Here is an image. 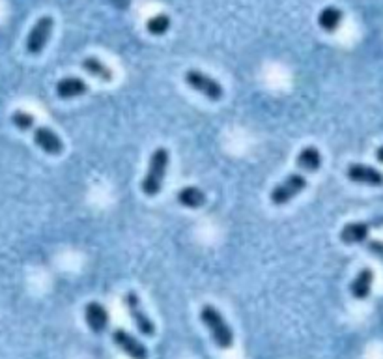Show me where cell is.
<instances>
[{
  "mask_svg": "<svg viewBox=\"0 0 383 359\" xmlns=\"http://www.w3.org/2000/svg\"><path fill=\"white\" fill-rule=\"evenodd\" d=\"M200 320L210 330L215 345L219 346V348H230L234 345V333L230 330V325L226 324L223 314L213 305H204L200 309Z\"/></svg>",
  "mask_w": 383,
  "mask_h": 359,
  "instance_id": "obj_1",
  "label": "cell"
},
{
  "mask_svg": "<svg viewBox=\"0 0 383 359\" xmlns=\"http://www.w3.org/2000/svg\"><path fill=\"white\" fill-rule=\"evenodd\" d=\"M169 150L164 148H158L153 150L150 158V166L148 173L143 180V191L148 197H156L161 191L164 182V174H166V166H169Z\"/></svg>",
  "mask_w": 383,
  "mask_h": 359,
  "instance_id": "obj_2",
  "label": "cell"
},
{
  "mask_svg": "<svg viewBox=\"0 0 383 359\" xmlns=\"http://www.w3.org/2000/svg\"><path fill=\"white\" fill-rule=\"evenodd\" d=\"M305 187H307V178L303 174H288V178L284 182H281L279 186L273 187L269 199H271L275 206H284L286 202H290L294 197L301 193Z\"/></svg>",
  "mask_w": 383,
  "mask_h": 359,
  "instance_id": "obj_3",
  "label": "cell"
},
{
  "mask_svg": "<svg viewBox=\"0 0 383 359\" xmlns=\"http://www.w3.org/2000/svg\"><path fill=\"white\" fill-rule=\"evenodd\" d=\"M185 83L189 84L193 90L200 92L202 96H206L212 101H219L221 97L225 96V90L221 86L215 79H212L210 75H206L199 69H189L185 71Z\"/></svg>",
  "mask_w": 383,
  "mask_h": 359,
  "instance_id": "obj_4",
  "label": "cell"
},
{
  "mask_svg": "<svg viewBox=\"0 0 383 359\" xmlns=\"http://www.w3.org/2000/svg\"><path fill=\"white\" fill-rule=\"evenodd\" d=\"M123 304H125V309L129 312L131 320L137 325L138 332L143 333V335H146V337H151V335L156 333V325H153V322L148 318V314L144 312L137 294H135V292H127V294L123 296Z\"/></svg>",
  "mask_w": 383,
  "mask_h": 359,
  "instance_id": "obj_5",
  "label": "cell"
},
{
  "mask_svg": "<svg viewBox=\"0 0 383 359\" xmlns=\"http://www.w3.org/2000/svg\"><path fill=\"white\" fill-rule=\"evenodd\" d=\"M53 25H55L53 17H49V15L36 21L27 38V51L30 55H40L41 51L45 49L49 38H51V32H53Z\"/></svg>",
  "mask_w": 383,
  "mask_h": 359,
  "instance_id": "obj_6",
  "label": "cell"
},
{
  "mask_svg": "<svg viewBox=\"0 0 383 359\" xmlns=\"http://www.w3.org/2000/svg\"><path fill=\"white\" fill-rule=\"evenodd\" d=\"M112 341H114V345L120 346L131 359H148L146 346H144L138 338L133 337L131 333L125 332V330H116V332L112 333Z\"/></svg>",
  "mask_w": 383,
  "mask_h": 359,
  "instance_id": "obj_7",
  "label": "cell"
},
{
  "mask_svg": "<svg viewBox=\"0 0 383 359\" xmlns=\"http://www.w3.org/2000/svg\"><path fill=\"white\" fill-rule=\"evenodd\" d=\"M346 176H348L351 182L356 184H365V186H383V174L380 171H376L374 166L363 165V163H351L346 171Z\"/></svg>",
  "mask_w": 383,
  "mask_h": 359,
  "instance_id": "obj_8",
  "label": "cell"
},
{
  "mask_svg": "<svg viewBox=\"0 0 383 359\" xmlns=\"http://www.w3.org/2000/svg\"><path fill=\"white\" fill-rule=\"evenodd\" d=\"M34 143L40 146L43 152L49 153V156H58V153H62V150H64L60 137H58L53 129L43 127V125L34 127Z\"/></svg>",
  "mask_w": 383,
  "mask_h": 359,
  "instance_id": "obj_9",
  "label": "cell"
},
{
  "mask_svg": "<svg viewBox=\"0 0 383 359\" xmlns=\"http://www.w3.org/2000/svg\"><path fill=\"white\" fill-rule=\"evenodd\" d=\"M84 318H86V324L94 333H103L109 325V312L97 301H90L84 307Z\"/></svg>",
  "mask_w": 383,
  "mask_h": 359,
  "instance_id": "obj_10",
  "label": "cell"
},
{
  "mask_svg": "<svg viewBox=\"0 0 383 359\" xmlns=\"http://www.w3.org/2000/svg\"><path fill=\"white\" fill-rule=\"evenodd\" d=\"M88 92V84L79 77H64L56 84V96L62 99H73V97L84 96Z\"/></svg>",
  "mask_w": 383,
  "mask_h": 359,
  "instance_id": "obj_11",
  "label": "cell"
},
{
  "mask_svg": "<svg viewBox=\"0 0 383 359\" xmlns=\"http://www.w3.org/2000/svg\"><path fill=\"white\" fill-rule=\"evenodd\" d=\"M372 283H374V271L370 268L361 269L356 279L351 281V286H349L351 296L356 299H367L370 290H372Z\"/></svg>",
  "mask_w": 383,
  "mask_h": 359,
  "instance_id": "obj_12",
  "label": "cell"
},
{
  "mask_svg": "<svg viewBox=\"0 0 383 359\" xmlns=\"http://www.w3.org/2000/svg\"><path fill=\"white\" fill-rule=\"evenodd\" d=\"M369 223H348V225H344L343 232H341V240L348 245H354V243L365 242L369 238Z\"/></svg>",
  "mask_w": 383,
  "mask_h": 359,
  "instance_id": "obj_13",
  "label": "cell"
},
{
  "mask_svg": "<svg viewBox=\"0 0 383 359\" xmlns=\"http://www.w3.org/2000/svg\"><path fill=\"white\" fill-rule=\"evenodd\" d=\"M82 69L86 71V73H90L92 77H96V79H99V81H103V83H110L112 81V71H110L109 66H105V64L99 60V58H96V56H88V58H84L81 62Z\"/></svg>",
  "mask_w": 383,
  "mask_h": 359,
  "instance_id": "obj_14",
  "label": "cell"
},
{
  "mask_svg": "<svg viewBox=\"0 0 383 359\" xmlns=\"http://www.w3.org/2000/svg\"><path fill=\"white\" fill-rule=\"evenodd\" d=\"M176 201H178L182 206L197 210V208H200L206 202V195L200 191L199 187L187 186L180 189L178 195H176Z\"/></svg>",
  "mask_w": 383,
  "mask_h": 359,
  "instance_id": "obj_15",
  "label": "cell"
},
{
  "mask_svg": "<svg viewBox=\"0 0 383 359\" xmlns=\"http://www.w3.org/2000/svg\"><path fill=\"white\" fill-rule=\"evenodd\" d=\"M297 165L307 173H316L322 166V153L318 152V148L314 146H307L297 156Z\"/></svg>",
  "mask_w": 383,
  "mask_h": 359,
  "instance_id": "obj_16",
  "label": "cell"
},
{
  "mask_svg": "<svg viewBox=\"0 0 383 359\" xmlns=\"http://www.w3.org/2000/svg\"><path fill=\"white\" fill-rule=\"evenodd\" d=\"M343 12L335 6H328L323 8L320 15H318V25L325 30V32H335L336 28L341 27L343 23Z\"/></svg>",
  "mask_w": 383,
  "mask_h": 359,
  "instance_id": "obj_17",
  "label": "cell"
},
{
  "mask_svg": "<svg viewBox=\"0 0 383 359\" xmlns=\"http://www.w3.org/2000/svg\"><path fill=\"white\" fill-rule=\"evenodd\" d=\"M146 28H148V32L153 36L164 34V32L171 28V17L166 14L153 15V17H150L148 23H146Z\"/></svg>",
  "mask_w": 383,
  "mask_h": 359,
  "instance_id": "obj_18",
  "label": "cell"
},
{
  "mask_svg": "<svg viewBox=\"0 0 383 359\" xmlns=\"http://www.w3.org/2000/svg\"><path fill=\"white\" fill-rule=\"evenodd\" d=\"M12 122L17 129L21 132H28V129H32L34 127V116L27 111H15L12 114Z\"/></svg>",
  "mask_w": 383,
  "mask_h": 359,
  "instance_id": "obj_19",
  "label": "cell"
},
{
  "mask_svg": "<svg viewBox=\"0 0 383 359\" xmlns=\"http://www.w3.org/2000/svg\"><path fill=\"white\" fill-rule=\"evenodd\" d=\"M376 159L380 161V163H383V146H380L376 150Z\"/></svg>",
  "mask_w": 383,
  "mask_h": 359,
  "instance_id": "obj_20",
  "label": "cell"
}]
</instances>
